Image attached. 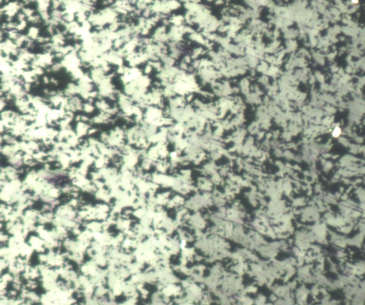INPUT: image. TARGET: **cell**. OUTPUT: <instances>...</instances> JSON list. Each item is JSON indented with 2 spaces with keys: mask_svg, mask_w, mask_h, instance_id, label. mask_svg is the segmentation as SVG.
Masks as SVG:
<instances>
[{
  "mask_svg": "<svg viewBox=\"0 0 365 305\" xmlns=\"http://www.w3.org/2000/svg\"><path fill=\"white\" fill-rule=\"evenodd\" d=\"M38 14L40 16L41 19H42V22H43L45 25H47V23L49 22V21L51 19L50 12L48 11V12H41V13H38Z\"/></svg>",
  "mask_w": 365,
  "mask_h": 305,
  "instance_id": "obj_10",
  "label": "cell"
},
{
  "mask_svg": "<svg viewBox=\"0 0 365 305\" xmlns=\"http://www.w3.org/2000/svg\"><path fill=\"white\" fill-rule=\"evenodd\" d=\"M14 104L17 108L18 111L21 113V114H26L29 112L31 105H30L29 102L28 101L26 97L24 98H17L15 99L14 100Z\"/></svg>",
  "mask_w": 365,
  "mask_h": 305,
  "instance_id": "obj_1",
  "label": "cell"
},
{
  "mask_svg": "<svg viewBox=\"0 0 365 305\" xmlns=\"http://www.w3.org/2000/svg\"><path fill=\"white\" fill-rule=\"evenodd\" d=\"M49 70H50V72H59L63 69V66H62L61 61H59L56 62H54V63H53L50 67H49Z\"/></svg>",
  "mask_w": 365,
  "mask_h": 305,
  "instance_id": "obj_12",
  "label": "cell"
},
{
  "mask_svg": "<svg viewBox=\"0 0 365 305\" xmlns=\"http://www.w3.org/2000/svg\"><path fill=\"white\" fill-rule=\"evenodd\" d=\"M30 69H31L32 72L35 74V75L38 76V77L39 76H44V73H45V69L39 66H31L30 67Z\"/></svg>",
  "mask_w": 365,
  "mask_h": 305,
  "instance_id": "obj_13",
  "label": "cell"
},
{
  "mask_svg": "<svg viewBox=\"0 0 365 305\" xmlns=\"http://www.w3.org/2000/svg\"><path fill=\"white\" fill-rule=\"evenodd\" d=\"M21 79H22L24 83H29V84L36 85L39 84V77L35 75L31 69L24 71Z\"/></svg>",
  "mask_w": 365,
  "mask_h": 305,
  "instance_id": "obj_3",
  "label": "cell"
},
{
  "mask_svg": "<svg viewBox=\"0 0 365 305\" xmlns=\"http://www.w3.org/2000/svg\"><path fill=\"white\" fill-rule=\"evenodd\" d=\"M4 34L5 32L4 31H2L1 29H0V43H1V42H3L4 41L5 39L4 38Z\"/></svg>",
  "mask_w": 365,
  "mask_h": 305,
  "instance_id": "obj_22",
  "label": "cell"
},
{
  "mask_svg": "<svg viewBox=\"0 0 365 305\" xmlns=\"http://www.w3.org/2000/svg\"><path fill=\"white\" fill-rule=\"evenodd\" d=\"M26 34L29 39L32 40L34 42H36L38 37L40 36L39 27L37 25H31L28 28L27 33Z\"/></svg>",
  "mask_w": 365,
  "mask_h": 305,
  "instance_id": "obj_4",
  "label": "cell"
},
{
  "mask_svg": "<svg viewBox=\"0 0 365 305\" xmlns=\"http://www.w3.org/2000/svg\"><path fill=\"white\" fill-rule=\"evenodd\" d=\"M37 10L38 13L48 12L51 9V1L49 0H39L36 1Z\"/></svg>",
  "mask_w": 365,
  "mask_h": 305,
  "instance_id": "obj_5",
  "label": "cell"
},
{
  "mask_svg": "<svg viewBox=\"0 0 365 305\" xmlns=\"http://www.w3.org/2000/svg\"><path fill=\"white\" fill-rule=\"evenodd\" d=\"M31 86H32V84H29V83H24V84H23V88H24V90L25 91L26 93H29V92L31 89Z\"/></svg>",
  "mask_w": 365,
  "mask_h": 305,
  "instance_id": "obj_18",
  "label": "cell"
},
{
  "mask_svg": "<svg viewBox=\"0 0 365 305\" xmlns=\"http://www.w3.org/2000/svg\"><path fill=\"white\" fill-rule=\"evenodd\" d=\"M153 70H154V69H153L152 66H151L149 63H147L146 65L145 66V67H144V69H143V74H144V75L148 76L149 74H151V73H152Z\"/></svg>",
  "mask_w": 365,
  "mask_h": 305,
  "instance_id": "obj_15",
  "label": "cell"
},
{
  "mask_svg": "<svg viewBox=\"0 0 365 305\" xmlns=\"http://www.w3.org/2000/svg\"><path fill=\"white\" fill-rule=\"evenodd\" d=\"M340 134H341V130H340V128L338 127H336L335 128H334V131H333L332 135L334 137H338V136L340 135Z\"/></svg>",
  "mask_w": 365,
  "mask_h": 305,
  "instance_id": "obj_20",
  "label": "cell"
},
{
  "mask_svg": "<svg viewBox=\"0 0 365 305\" xmlns=\"http://www.w3.org/2000/svg\"><path fill=\"white\" fill-rule=\"evenodd\" d=\"M28 39L29 38L26 36V34L21 33L19 35V36L17 37V39L15 41V45L17 46V47L18 48V49L23 48V46H24V44H25V42L27 41Z\"/></svg>",
  "mask_w": 365,
  "mask_h": 305,
  "instance_id": "obj_6",
  "label": "cell"
},
{
  "mask_svg": "<svg viewBox=\"0 0 365 305\" xmlns=\"http://www.w3.org/2000/svg\"><path fill=\"white\" fill-rule=\"evenodd\" d=\"M4 93L1 91V89H0V98H1V97H4Z\"/></svg>",
  "mask_w": 365,
  "mask_h": 305,
  "instance_id": "obj_23",
  "label": "cell"
},
{
  "mask_svg": "<svg viewBox=\"0 0 365 305\" xmlns=\"http://www.w3.org/2000/svg\"><path fill=\"white\" fill-rule=\"evenodd\" d=\"M28 26V22L26 20L22 21V22H17V26H16V30L18 31L19 33H21L22 31L25 30V29Z\"/></svg>",
  "mask_w": 365,
  "mask_h": 305,
  "instance_id": "obj_9",
  "label": "cell"
},
{
  "mask_svg": "<svg viewBox=\"0 0 365 305\" xmlns=\"http://www.w3.org/2000/svg\"><path fill=\"white\" fill-rule=\"evenodd\" d=\"M2 2H3L2 1H0V7H1V3H2Z\"/></svg>",
  "mask_w": 365,
  "mask_h": 305,
  "instance_id": "obj_25",
  "label": "cell"
},
{
  "mask_svg": "<svg viewBox=\"0 0 365 305\" xmlns=\"http://www.w3.org/2000/svg\"><path fill=\"white\" fill-rule=\"evenodd\" d=\"M62 1L59 0H53L51 1V9H61Z\"/></svg>",
  "mask_w": 365,
  "mask_h": 305,
  "instance_id": "obj_14",
  "label": "cell"
},
{
  "mask_svg": "<svg viewBox=\"0 0 365 305\" xmlns=\"http://www.w3.org/2000/svg\"><path fill=\"white\" fill-rule=\"evenodd\" d=\"M42 81L44 84H46V85L49 84H50V77H49V76L47 75H44L43 77H42Z\"/></svg>",
  "mask_w": 365,
  "mask_h": 305,
  "instance_id": "obj_19",
  "label": "cell"
},
{
  "mask_svg": "<svg viewBox=\"0 0 365 305\" xmlns=\"http://www.w3.org/2000/svg\"><path fill=\"white\" fill-rule=\"evenodd\" d=\"M50 84L55 85V86H56V85H58L59 84V81L57 79H56V78L54 77H50Z\"/></svg>",
  "mask_w": 365,
  "mask_h": 305,
  "instance_id": "obj_21",
  "label": "cell"
},
{
  "mask_svg": "<svg viewBox=\"0 0 365 305\" xmlns=\"http://www.w3.org/2000/svg\"><path fill=\"white\" fill-rule=\"evenodd\" d=\"M16 17H17V22H22V21L26 20V16L24 15V14H23L22 12H21V11L19 12L18 14H17V16H16Z\"/></svg>",
  "mask_w": 365,
  "mask_h": 305,
  "instance_id": "obj_17",
  "label": "cell"
},
{
  "mask_svg": "<svg viewBox=\"0 0 365 305\" xmlns=\"http://www.w3.org/2000/svg\"><path fill=\"white\" fill-rule=\"evenodd\" d=\"M21 12L26 16V19L36 14V11H35L34 9L29 7H22V9H21Z\"/></svg>",
  "mask_w": 365,
  "mask_h": 305,
  "instance_id": "obj_8",
  "label": "cell"
},
{
  "mask_svg": "<svg viewBox=\"0 0 365 305\" xmlns=\"http://www.w3.org/2000/svg\"><path fill=\"white\" fill-rule=\"evenodd\" d=\"M7 103V101L6 99H5L4 96L0 98V112L4 111L5 107H6Z\"/></svg>",
  "mask_w": 365,
  "mask_h": 305,
  "instance_id": "obj_16",
  "label": "cell"
},
{
  "mask_svg": "<svg viewBox=\"0 0 365 305\" xmlns=\"http://www.w3.org/2000/svg\"><path fill=\"white\" fill-rule=\"evenodd\" d=\"M36 54L31 52L26 48H21L19 49V54L17 55V58L19 60L26 62V63H31V61L34 59Z\"/></svg>",
  "mask_w": 365,
  "mask_h": 305,
  "instance_id": "obj_2",
  "label": "cell"
},
{
  "mask_svg": "<svg viewBox=\"0 0 365 305\" xmlns=\"http://www.w3.org/2000/svg\"><path fill=\"white\" fill-rule=\"evenodd\" d=\"M26 21H27L28 23H31V24H32V25H37V24H40L41 22H42V19H41V17L39 14H35L34 15L29 17V18L26 19Z\"/></svg>",
  "mask_w": 365,
  "mask_h": 305,
  "instance_id": "obj_7",
  "label": "cell"
},
{
  "mask_svg": "<svg viewBox=\"0 0 365 305\" xmlns=\"http://www.w3.org/2000/svg\"><path fill=\"white\" fill-rule=\"evenodd\" d=\"M352 2L354 3V4H357V3H358V1H357V0H354H354H353V1H352Z\"/></svg>",
  "mask_w": 365,
  "mask_h": 305,
  "instance_id": "obj_24",
  "label": "cell"
},
{
  "mask_svg": "<svg viewBox=\"0 0 365 305\" xmlns=\"http://www.w3.org/2000/svg\"><path fill=\"white\" fill-rule=\"evenodd\" d=\"M5 34H7V38L10 39H11L15 42L21 33H19L16 29H13V30H10V31H7Z\"/></svg>",
  "mask_w": 365,
  "mask_h": 305,
  "instance_id": "obj_11",
  "label": "cell"
}]
</instances>
